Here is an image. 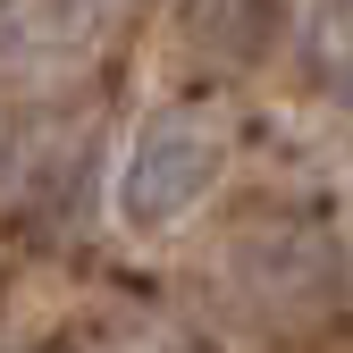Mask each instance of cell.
Listing matches in <instances>:
<instances>
[{
    "label": "cell",
    "mask_w": 353,
    "mask_h": 353,
    "mask_svg": "<svg viewBox=\"0 0 353 353\" xmlns=\"http://www.w3.org/2000/svg\"><path fill=\"white\" fill-rule=\"evenodd\" d=\"M219 160H228L219 118H202V110L152 118L135 135V152H126V168H118V210L135 219V228H176V219L219 185Z\"/></svg>",
    "instance_id": "6da1fadb"
},
{
    "label": "cell",
    "mask_w": 353,
    "mask_h": 353,
    "mask_svg": "<svg viewBox=\"0 0 353 353\" xmlns=\"http://www.w3.org/2000/svg\"><path fill=\"white\" fill-rule=\"evenodd\" d=\"M210 59H261L278 34V0H194V26H185Z\"/></svg>",
    "instance_id": "7a4b0ae2"
},
{
    "label": "cell",
    "mask_w": 353,
    "mask_h": 353,
    "mask_svg": "<svg viewBox=\"0 0 353 353\" xmlns=\"http://www.w3.org/2000/svg\"><path fill=\"white\" fill-rule=\"evenodd\" d=\"M320 68L353 93V0H328L320 9Z\"/></svg>",
    "instance_id": "3957f363"
}]
</instances>
